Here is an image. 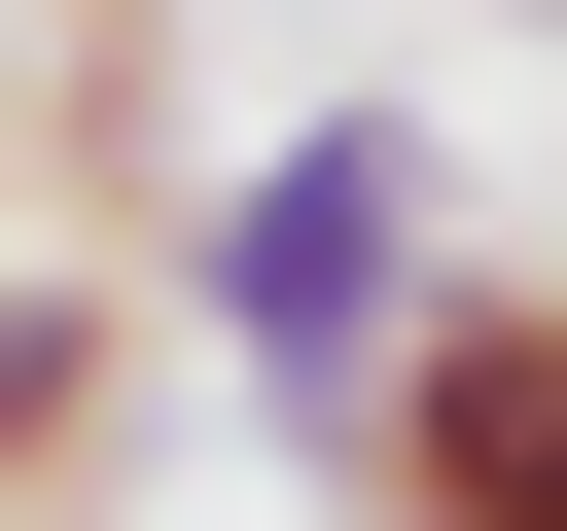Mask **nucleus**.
Segmentation results:
<instances>
[{
	"instance_id": "1",
	"label": "nucleus",
	"mask_w": 567,
	"mask_h": 531,
	"mask_svg": "<svg viewBox=\"0 0 567 531\" xmlns=\"http://www.w3.org/2000/svg\"><path fill=\"white\" fill-rule=\"evenodd\" d=\"M425 283H461V142H425V106H284V142L177 212V319L248 354V425H284V460H354V425H390Z\"/></svg>"
},
{
	"instance_id": "2",
	"label": "nucleus",
	"mask_w": 567,
	"mask_h": 531,
	"mask_svg": "<svg viewBox=\"0 0 567 531\" xmlns=\"http://www.w3.org/2000/svg\"><path fill=\"white\" fill-rule=\"evenodd\" d=\"M319 496H354V531H567V248H461L425 354H390V425H354Z\"/></svg>"
},
{
	"instance_id": "3",
	"label": "nucleus",
	"mask_w": 567,
	"mask_h": 531,
	"mask_svg": "<svg viewBox=\"0 0 567 531\" xmlns=\"http://www.w3.org/2000/svg\"><path fill=\"white\" fill-rule=\"evenodd\" d=\"M106 389H142V283H106V248H0V531L106 460Z\"/></svg>"
},
{
	"instance_id": "4",
	"label": "nucleus",
	"mask_w": 567,
	"mask_h": 531,
	"mask_svg": "<svg viewBox=\"0 0 567 531\" xmlns=\"http://www.w3.org/2000/svg\"><path fill=\"white\" fill-rule=\"evenodd\" d=\"M496 35H567V0H496Z\"/></svg>"
}]
</instances>
